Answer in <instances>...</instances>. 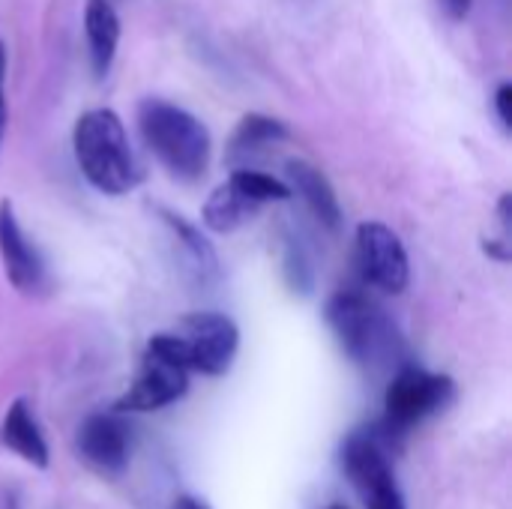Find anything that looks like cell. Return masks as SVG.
Listing matches in <instances>:
<instances>
[{"instance_id": "7402d4cb", "label": "cell", "mask_w": 512, "mask_h": 509, "mask_svg": "<svg viewBox=\"0 0 512 509\" xmlns=\"http://www.w3.org/2000/svg\"><path fill=\"white\" fill-rule=\"evenodd\" d=\"M444 9L453 21H462L471 12V0H444Z\"/></svg>"}, {"instance_id": "7c38bea8", "label": "cell", "mask_w": 512, "mask_h": 509, "mask_svg": "<svg viewBox=\"0 0 512 509\" xmlns=\"http://www.w3.org/2000/svg\"><path fill=\"white\" fill-rule=\"evenodd\" d=\"M285 177H288L285 186L291 189V195H297L324 228L336 231L342 225V207H339L336 189L318 165H312L306 159H288Z\"/></svg>"}, {"instance_id": "ba28073f", "label": "cell", "mask_w": 512, "mask_h": 509, "mask_svg": "<svg viewBox=\"0 0 512 509\" xmlns=\"http://www.w3.org/2000/svg\"><path fill=\"white\" fill-rule=\"evenodd\" d=\"M189 369L180 366L177 360H171L168 354H162L159 348L147 345L144 357H141V369L135 384L123 393V399L117 402L120 414H150L159 408L174 405L177 399L186 396L189 390Z\"/></svg>"}, {"instance_id": "277c9868", "label": "cell", "mask_w": 512, "mask_h": 509, "mask_svg": "<svg viewBox=\"0 0 512 509\" xmlns=\"http://www.w3.org/2000/svg\"><path fill=\"white\" fill-rule=\"evenodd\" d=\"M393 441L399 438L378 423L372 429L354 432L342 444V468L366 509H408L387 456V447H393Z\"/></svg>"}, {"instance_id": "e0dca14e", "label": "cell", "mask_w": 512, "mask_h": 509, "mask_svg": "<svg viewBox=\"0 0 512 509\" xmlns=\"http://www.w3.org/2000/svg\"><path fill=\"white\" fill-rule=\"evenodd\" d=\"M282 279L300 297L315 291V279H318L315 255L300 234H285L282 240Z\"/></svg>"}, {"instance_id": "9c48e42d", "label": "cell", "mask_w": 512, "mask_h": 509, "mask_svg": "<svg viewBox=\"0 0 512 509\" xmlns=\"http://www.w3.org/2000/svg\"><path fill=\"white\" fill-rule=\"evenodd\" d=\"M0 261L9 285L24 297H39L48 291V270L33 246V240L24 234L12 201H0Z\"/></svg>"}, {"instance_id": "9a60e30c", "label": "cell", "mask_w": 512, "mask_h": 509, "mask_svg": "<svg viewBox=\"0 0 512 509\" xmlns=\"http://www.w3.org/2000/svg\"><path fill=\"white\" fill-rule=\"evenodd\" d=\"M261 210L258 201H252L246 192H240L231 180H225L222 186H216L210 192V198L201 207V222L204 228H210L213 234H231L237 228H243L246 222L255 219V213Z\"/></svg>"}, {"instance_id": "5bb4252c", "label": "cell", "mask_w": 512, "mask_h": 509, "mask_svg": "<svg viewBox=\"0 0 512 509\" xmlns=\"http://www.w3.org/2000/svg\"><path fill=\"white\" fill-rule=\"evenodd\" d=\"M84 36H87V51H90V69L96 78H105L111 72V63H114L117 45H120V18L108 0L87 3Z\"/></svg>"}, {"instance_id": "3957f363", "label": "cell", "mask_w": 512, "mask_h": 509, "mask_svg": "<svg viewBox=\"0 0 512 509\" xmlns=\"http://www.w3.org/2000/svg\"><path fill=\"white\" fill-rule=\"evenodd\" d=\"M324 321L339 348L363 369L387 366L402 354V336L393 321L357 291H339L324 306Z\"/></svg>"}, {"instance_id": "7a4b0ae2", "label": "cell", "mask_w": 512, "mask_h": 509, "mask_svg": "<svg viewBox=\"0 0 512 509\" xmlns=\"http://www.w3.org/2000/svg\"><path fill=\"white\" fill-rule=\"evenodd\" d=\"M138 132L174 180L195 183L207 174L213 141L207 126L186 108L165 99H144L138 105Z\"/></svg>"}, {"instance_id": "ffe728a7", "label": "cell", "mask_w": 512, "mask_h": 509, "mask_svg": "<svg viewBox=\"0 0 512 509\" xmlns=\"http://www.w3.org/2000/svg\"><path fill=\"white\" fill-rule=\"evenodd\" d=\"M6 45L0 42V147H3V135H6Z\"/></svg>"}, {"instance_id": "5b68a950", "label": "cell", "mask_w": 512, "mask_h": 509, "mask_svg": "<svg viewBox=\"0 0 512 509\" xmlns=\"http://www.w3.org/2000/svg\"><path fill=\"white\" fill-rule=\"evenodd\" d=\"M456 396V384L447 375L426 372L420 366H402L387 387L384 396V420L381 426L402 438L417 423L444 411Z\"/></svg>"}, {"instance_id": "6da1fadb", "label": "cell", "mask_w": 512, "mask_h": 509, "mask_svg": "<svg viewBox=\"0 0 512 509\" xmlns=\"http://www.w3.org/2000/svg\"><path fill=\"white\" fill-rule=\"evenodd\" d=\"M72 150L84 180L102 195H126L144 177L123 120L111 108H90L75 120Z\"/></svg>"}, {"instance_id": "603a6c76", "label": "cell", "mask_w": 512, "mask_h": 509, "mask_svg": "<svg viewBox=\"0 0 512 509\" xmlns=\"http://www.w3.org/2000/svg\"><path fill=\"white\" fill-rule=\"evenodd\" d=\"M510 204H512V195L510 192H504V195H501V201H498V219H501L504 237L510 234Z\"/></svg>"}, {"instance_id": "d6986e66", "label": "cell", "mask_w": 512, "mask_h": 509, "mask_svg": "<svg viewBox=\"0 0 512 509\" xmlns=\"http://www.w3.org/2000/svg\"><path fill=\"white\" fill-rule=\"evenodd\" d=\"M495 111H498V120L501 126L510 132L512 129V84L510 81H501L498 90H495Z\"/></svg>"}, {"instance_id": "4fadbf2b", "label": "cell", "mask_w": 512, "mask_h": 509, "mask_svg": "<svg viewBox=\"0 0 512 509\" xmlns=\"http://www.w3.org/2000/svg\"><path fill=\"white\" fill-rule=\"evenodd\" d=\"M0 444L6 450H12L15 456H21L27 465L45 471L51 456H48V441L30 411V405L24 399H15L0 423Z\"/></svg>"}, {"instance_id": "d4e9b609", "label": "cell", "mask_w": 512, "mask_h": 509, "mask_svg": "<svg viewBox=\"0 0 512 509\" xmlns=\"http://www.w3.org/2000/svg\"><path fill=\"white\" fill-rule=\"evenodd\" d=\"M327 509H348V507H342V504H330Z\"/></svg>"}, {"instance_id": "52a82bcc", "label": "cell", "mask_w": 512, "mask_h": 509, "mask_svg": "<svg viewBox=\"0 0 512 509\" xmlns=\"http://www.w3.org/2000/svg\"><path fill=\"white\" fill-rule=\"evenodd\" d=\"M357 264L363 279L387 294H402L411 282L405 243L384 222H363L357 228Z\"/></svg>"}, {"instance_id": "2e32d148", "label": "cell", "mask_w": 512, "mask_h": 509, "mask_svg": "<svg viewBox=\"0 0 512 509\" xmlns=\"http://www.w3.org/2000/svg\"><path fill=\"white\" fill-rule=\"evenodd\" d=\"M285 138H288V126L282 120L267 117V114H246L228 141V162L234 168H240L243 162L255 159L258 153H264L267 147H273Z\"/></svg>"}, {"instance_id": "44dd1931", "label": "cell", "mask_w": 512, "mask_h": 509, "mask_svg": "<svg viewBox=\"0 0 512 509\" xmlns=\"http://www.w3.org/2000/svg\"><path fill=\"white\" fill-rule=\"evenodd\" d=\"M483 252H486L489 258L501 261V264L510 261V243H507V237H504V240H483Z\"/></svg>"}, {"instance_id": "ac0fdd59", "label": "cell", "mask_w": 512, "mask_h": 509, "mask_svg": "<svg viewBox=\"0 0 512 509\" xmlns=\"http://www.w3.org/2000/svg\"><path fill=\"white\" fill-rule=\"evenodd\" d=\"M240 192H246L252 201H258L261 207L264 204H270V201H288V198H294L291 195V189L282 183V180H276V177H270V174H264V171H255V168H234V174L228 177Z\"/></svg>"}, {"instance_id": "8fae6325", "label": "cell", "mask_w": 512, "mask_h": 509, "mask_svg": "<svg viewBox=\"0 0 512 509\" xmlns=\"http://www.w3.org/2000/svg\"><path fill=\"white\" fill-rule=\"evenodd\" d=\"M156 216L162 219V225L171 234L183 279L189 285L201 288V291L213 288L219 282V276H222V264H219V255H216L213 243L189 219H183L180 213H174L168 207H156Z\"/></svg>"}, {"instance_id": "30bf717a", "label": "cell", "mask_w": 512, "mask_h": 509, "mask_svg": "<svg viewBox=\"0 0 512 509\" xmlns=\"http://www.w3.org/2000/svg\"><path fill=\"white\" fill-rule=\"evenodd\" d=\"M78 456L99 474H123L132 456V429L117 414H90L75 438Z\"/></svg>"}, {"instance_id": "8992f818", "label": "cell", "mask_w": 512, "mask_h": 509, "mask_svg": "<svg viewBox=\"0 0 512 509\" xmlns=\"http://www.w3.org/2000/svg\"><path fill=\"white\" fill-rule=\"evenodd\" d=\"M174 333L186 345L189 369L207 378L225 375L240 348V330L222 312H192L174 327Z\"/></svg>"}, {"instance_id": "cb8c5ba5", "label": "cell", "mask_w": 512, "mask_h": 509, "mask_svg": "<svg viewBox=\"0 0 512 509\" xmlns=\"http://www.w3.org/2000/svg\"><path fill=\"white\" fill-rule=\"evenodd\" d=\"M0 509H18V495L15 492H0Z\"/></svg>"}]
</instances>
